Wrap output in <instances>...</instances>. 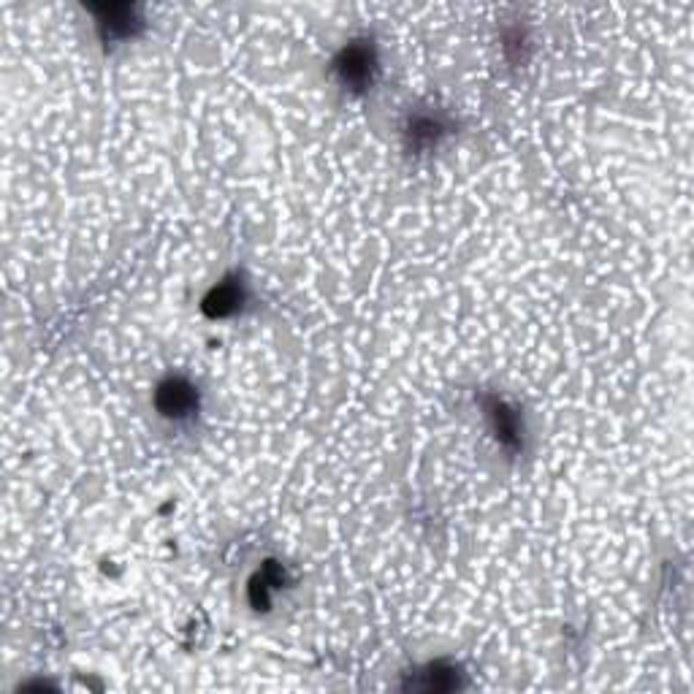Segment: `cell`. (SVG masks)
I'll return each instance as SVG.
<instances>
[{
    "instance_id": "cell-1",
    "label": "cell",
    "mask_w": 694,
    "mask_h": 694,
    "mask_svg": "<svg viewBox=\"0 0 694 694\" xmlns=\"http://www.w3.org/2000/svg\"><path fill=\"white\" fill-rule=\"evenodd\" d=\"M155 407L160 410V415L174 420L190 418L198 410V390L182 377H168L166 382L158 385Z\"/></svg>"
},
{
    "instance_id": "cell-2",
    "label": "cell",
    "mask_w": 694,
    "mask_h": 694,
    "mask_svg": "<svg viewBox=\"0 0 694 694\" xmlns=\"http://www.w3.org/2000/svg\"><path fill=\"white\" fill-rule=\"evenodd\" d=\"M377 60L374 52L366 43H351L347 50H342L339 60H336V73L342 79V84L353 87V90H364L366 84H372Z\"/></svg>"
},
{
    "instance_id": "cell-3",
    "label": "cell",
    "mask_w": 694,
    "mask_h": 694,
    "mask_svg": "<svg viewBox=\"0 0 694 694\" xmlns=\"http://www.w3.org/2000/svg\"><path fill=\"white\" fill-rule=\"evenodd\" d=\"M244 301V288L239 280H226L217 288L209 290V296L204 298V312L209 318H228L234 315Z\"/></svg>"
},
{
    "instance_id": "cell-4",
    "label": "cell",
    "mask_w": 694,
    "mask_h": 694,
    "mask_svg": "<svg viewBox=\"0 0 694 694\" xmlns=\"http://www.w3.org/2000/svg\"><path fill=\"white\" fill-rule=\"evenodd\" d=\"M274 583H280V570L277 567H264V573H258V578L250 586V599L258 607H269V589H274Z\"/></svg>"
},
{
    "instance_id": "cell-5",
    "label": "cell",
    "mask_w": 694,
    "mask_h": 694,
    "mask_svg": "<svg viewBox=\"0 0 694 694\" xmlns=\"http://www.w3.org/2000/svg\"><path fill=\"white\" fill-rule=\"evenodd\" d=\"M491 420H494V428H497V437L502 440V443H515L518 440V420H515V415H513V410H507L502 402H497L494 407H491Z\"/></svg>"
},
{
    "instance_id": "cell-6",
    "label": "cell",
    "mask_w": 694,
    "mask_h": 694,
    "mask_svg": "<svg viewBox=\"0 0 694 694\" xmlns=\"http://www.w3.org/2000/svg\"><path fill=\"white\" fill-rule=\"evenodd\" d=\"M410 134L418 144H434L437 142V136L443 134V125L437 120H431V117H418L413 125H410Z\"/></svg>"
}]
</instances>
